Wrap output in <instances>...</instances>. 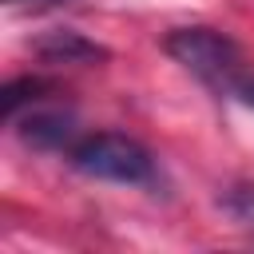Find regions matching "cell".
Here are the masks:
<instances>
[{"instance_id":"277c9868","label":"cell","mask_w":254,"mask_h":254,"mask_svg":"<svg viewBox=\"0 0 254 254\" xmlns=\"http://www.w3.org/2000/svg\"><path fill=\"white\" fill-rule=\"evenodd\" d=\"M36 56L48 64H95L107 52L91 40H83L79 32H48L44 40H36Z\"/></svg>"},{"instance_id":"6da1fadb","label":"cell","mask_w":254,"mask_h":254,"mask_svg":"<svg viewBox=\"0 0 254 254\" xmlns=\"http://www.w3.org/2000/svg\"><path fill=\"white\" fill-rule=\"evenodd\" d=\"M167 56L183 64L194 79L214 87L218 95H230L234 83L246 75V56L242 48L214 28H179L167 36Z\"/></svg>"},{"instance_id":"5b68a950","label":"cell","mask_w":254,"mask_h":254,"mask_svg":"<svg viewBox=\"0 0 254 254\" xmlns=\"http://www.w3.org/2000/svg\"><path fill=\"white\" fill-rule=\"evenodd\" d=\"M222 210H226L238 226H246V230L254 234V187H230V190L222 194Z\"/></svg>"},{"instance_id":"8992f818","label":"cell","mask_w":254,"mask_h":254,"mask_svg":"<svg viewBox=\"0 0 254 254\" xmlns=\"http://www.w3.org/2000/svg\"><path fill=\"white\" fill-rule=\"evenodd\" d=\"M230 95H234L238 103H246V107H254V75L246 71V75H242V79L234 83V91H230Z\"/></svg>"},{"instance_id":"3957f363","label":"cell","mask_w":254,"mask_h":254,"mask_svg":"<svg viewBox=\"0 0 254 254\" xmlns=\"http://www.w3.org/2000/svg\"><path fill=\"white\" fill-rule=\"evenodd\" d=\"M20 139L32 143V147H44V151H67L75 139V127H71V115L67 111H52V107H36L24 115V119H12Z\"/></svg>"},{"instance_id":"7a4b0ae2","label":"cell","mask_w":254,"mask_h":254,"mask_svg":"<svg viewBox=\"0 0 254 254\" xmlns=\"http://www.w3.org/2000/svg\"><path fill=\"white\" fill-rule=\"evenodd\" d=\"M67 159L75 171L91 175V179H103V183H123V187H143L155 179V159L151 151L131 139V135H119V131H95V135H83L67 147Z\"/></svg>"}]
</instances>
